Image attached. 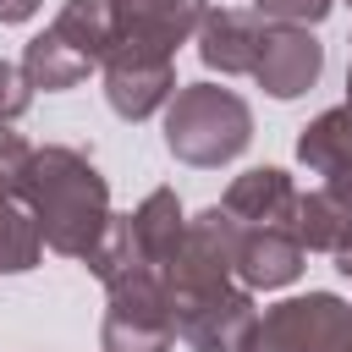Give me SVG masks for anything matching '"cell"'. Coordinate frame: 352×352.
<instances>
[{
    "label": "cell",
    "mask_w": 352,
    "mask_h": 352,
    "mask_svg": "<svg viewBox=\"0 0 352 352\" xmlns=\"http://www.w3.org/2000/svg\"><path fill=\"white\" fill-rule=\"evenodd\" d=\"M33 187V198H38V226L50 231V242L60 248V253H82L88 248V236H94V226H99V204H104V192H99V182H94V170L82 165V160H72V154H44L38 160V176L28 182Z\"/></svg>",
    "instance_id": "6da1fadb"
},
{
    "label": "cell",
    "mask_w": 352,
    "mask_h": 352,
    "mask_svg": "<svg viewBox=\"0 0 352 352\" xmlns=\"http://www.w3.org/2000/svg\"><path fill=\"white\" fill-rule=\"evenodd\" d=\"M242 143H248V110L220 88L187 94L170 110V148L187 160H226Z\"/></svg>",
    "instance_id": "7a4b0ae2"
},
{
    "label": "cell",
    "mask_w": 352,
    "mask_h": 352,
    "mask_svg": "<svg viewBox=\"0 0 352 352\" xmlns=\"http://www.w3.org/2000/svg\"><path fill=\"white\" fill-rule=\"evenodd\" d=\"M253 72L264 77V88L270 94H297L302 82H314V72H319V44L314 38H302V33H275V38H264V50L253 55Z\"/></svg>",
    "instance_id": "3957f363"
},
{
    "label": "cell",
    "mask_w": 352,
    "mask_h": 352,
    "mask_svg": "<svg viewBox=\"0 0 352 352\" xmlns=\"http://www.w3.org/2000/svg\"><path fill=\"white\" fill-rule=\"evenodd\" d=\"M165 94V60L154 55V60H121L116 72H110V99H116V110L121 116H143L154 99Z\"/></svg>",
    "instance_id": "277c9868"
},
{
    "label": "cell",
    "mask_w": 352,
    "mask_h": 352,
    "mask_svg": "<svg viewBox=\"0 0 352 352\" xmlns=\"http://www.w3.org/2000/svg\"><path fill=\"white\" fill-rule=\"evenodd\" d=\"M264 11H275V16H319L330 0H258Z\"/></svg>",
    "instance_id": "5b68a950"
},
{
    "label": "cell",
    "mask_w": 352,
    "mask_h": 352,
    "mask_svg": "<svg viewBox=\"0 0 352 352\" xmlns=\"http://www.w3.org/2000/svg\"><path fill=\"white\" fill-rule=\"evenodd\" d=\"M33 6H38V0H0V16H6V22H16V16H28Z\"/></svg>",
    "instance_id": "8992f818"
},
{
    "label": "cell",
    "mask_w": 352,
    "mask_h": 352,
    "mask_svg": "<svg viewBox=\"0 0 352 352\" xmlns=\"http://www.w3.org/2000/svg\"><path fill=\"white\" fill-rule=\"evenodd\" d=\"M341 270H346V275H352V242H346V248H341Z\"/></svg>",
    "instance_id": "52a82bcc"
}]
</instances>
